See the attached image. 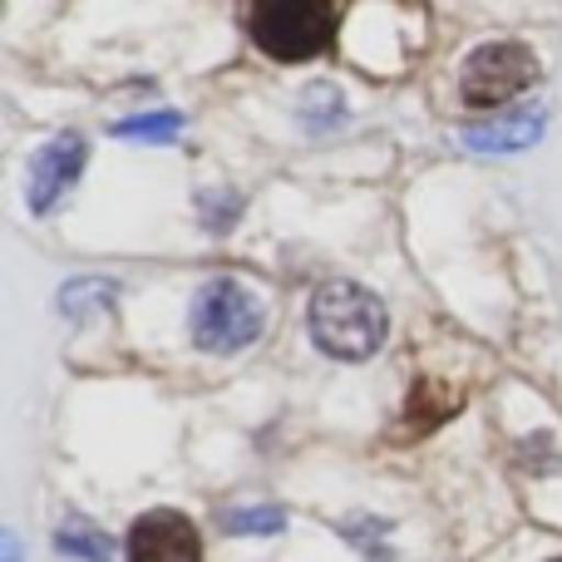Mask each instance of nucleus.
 I'll return each mask as SVG.
<instances>
[{
  "mask_svg": "<svg viewBox=\"0 0 562 562\" xmlns=\"http://www.w3.org/2000/svg\"><path fill=\"white\" fill-rule=\"evenodd\" d=\"M306 326L326 356L336 360H370L385 346V306L375 291L356 286V281H326L316 286L306 306Z\"/></svg>",
  "mask_w": 562,
  "mask_h": 562,
  "instance_id": "1",
  "label": "nucleus"
},
{
  "mask_svg": "<svg viewBox=\"0 0 562 562\" xmlns=\"http://www.w3.org/2000/svg\"><path fill=\"white\" fill-rule=\"evenodd\" d=\"M247 30H252L262 55L281 59V65H301L330 45L336 5L330 0H252Z\"/></svg>",
  "mask_w": 562,
  "mask_h": 562,
  "instance_id": "2",
  "label": "nucleus"
},
{
  "mask_svg": "<svg viewBox=\"0 0 562 562\" xmlns=\"http://www.w3.org/2000/svg\"><path fill=\"white\" fill-rule=\"evenodd\" d=\"M262 296L252 286L233 277H217L198 291L193 301V340L213 356H233V350H247L257 336H262Z\"/></svg>",
  "mask_w": 562,
  "mask_h": 562,
  "instance_id": "3",
  "label": "nucleus"
},
{
  "mask_svg": "<svg viewBox=\"0 0 562 562\" xmlns=\"http://www.w3.org/2000/svg\"><path fill=\"white\" fill-rule=\"evenodd\" d=\"M533 85H538V55L528 45H518V40L479 45L464 59V75H459V94H464L469 109H498Z\"/></svg>",
  "mask_w": 562,
  "mask_h": 562,
  "instance_id": "4",
  "label": "nucleus"
},
{
  "mask_svg": "<svg viewBox=\"0 0 562 562\" xmlns=\"http://www.w3.org/2000/svg\"><path fill=\"white\" fill-rule=\"evenodd\" d=\"M124 562H203V543L188 514L178 508H154L128 528Z\"/></svg>",
  "mask_w": 562,
  "mask_h": 562,
  "instance_id": "5",
  "label": "nucleus"
},
{
  "mask_svg": "<svg viewBox=\"0 0 562 562\" xmlns=\"http://www.w3.org/2000/svg\"><path fill=\"white\" fill-rule=\"evenodd\" d=\"M85 164H89V144L79 134L49 138L35 154V168H30V213H49L85 178Z\"/></svg>",
  "mask_w": 562,
  "mask_h": 562,
  "instance_id": "6",
  "label": "nucleus"
},
{
  "mask_svg": "<svg viewBox=\"0 0 562 562\" xmlns=\"http://www.w3.org/2000/svg\"><path fill=\"white\" fill-rule=\"evenodd\" d=\"M548 128V109L543 104H528V109H514V114L504 119H488V124H469L464 134H459V144L474 148V154H524V148H533L538 138H543Z\"/></svg>",
  "mask_w": 562,
  "mask_h": 562,
  "instance_id": "7",
  "label": "nucleus"
},
{
  "mask_svg": "<svg viewBox=\"0 0 562 562\" xmlns=\"http://www.w3.org/2000/svg\"><path fill=\"white\" fill-rule=\"evenodd\" d=\"M114 301H119V286L104 277H79L59 291V311H65L69 321H94V316H104V311H114Z\"/></svg>",
  "mask_w": 562,
  "mask_h": 562,
  "instance_id": "8",
  "label": "nucleus"
},
{
  "mask_svg": "<svg viewBox=\"0 0 562 562\" xmlns=\"http://www.w3.org/2000/svg\"><path fill=\"white\" fill-rule=\"evenodd\" d=\"M55 548L65 558H79V562H114V538L99 533L94 524H85V518H75V524H65L55 533Z\"/></svg>",
  "mask_w": 562,
  "mask_h": 562,
  "instance_id": "9",
  "label": "nucleus"
},
{
  "mask_svg": "<svg viewBox=\"0 0 562 562\" xmlns=\"http://www.w3.org/2000/svg\"><path fill=\"white\" fill-rule=\"evenodd\" d=\"M109 134L114 138H178L183 134V114L178 109H154V114H134V119H114L109 124Z\"/></svg>",
  "mask_w": 562,
  "mask_h": 562,
  "instance_id": "10",
  "label": "nucleus"
},
{
  "mask_svg": "<svg viewBox=\"0 0 562 562\" xmlns=\"http://www.w3.org/2000/svg\"><path fill=\"white\" fill-rule=\"evenodd\" d=\"M340 114H346V99H340L336 89H330V85H306V94H301V124H306L311 134L336 128Z\"/></svg>",
  "mask_w": 562,
  "mask_h": 562,
  "instance_id": "11",
  "label": "nucleus"
},
{
  "mask_svg": "<svg viewBox=\"0 0 562 562\" xmlns=\"http://www.w3.org/2000/svg\"><path fill=\"white\" fill-rule=\"evenodd\" d=\"M223 524H227V533L267 538V533H281V528H286V514H281V508H272V504H262V508H233Z\"/></svg>",
  "mask_w": 562,
  "mask_h": 562,
  "instance_id": "12",
  "label": "nucleus"
},
{
  "mask_svg": "<svg viewBox=\"0 0 562 562\" xmlns=\"http://www.w3.org/2000/svg\"><path fill=\"white\" fill-rule=\"evenodd\" d=\"M237 213H243V198H237V193H223V198L203 193V217H207V227H213V233H223Z\"/></svg>",
  "mask_w": 562,
  "mask_h": 562,
  "instance_id": "13",
  "label": "nucleus"
},
{
  "mask_svg": "<svg viewBox=\"0 0 562 562\" xmlns=\"http://www.w3.org/2000/svg\"><path fill=\"white\" fill-rule=\"evenodd\" d=\"M380 533H385V524H366V518H360V524L350 518V524H346V538H350V543L360 538V543H366V553H370V562H390V558L375 548V538H380Z\"/></svg>",
  "mask_w": 562,
  "mask_h": 562,
  "instance_id": "14",
  "label": "nucleus"
},
{
  "mask_svg": "<svg viewBox=\"0 0 562 562\" xmlns=\"http://www.w3.org/2000/svg\"><path fill=\"white\" fill-rule=\"evenodd\" d=\"M20 558V543H15V533H5V562H15Z\"/></svg>",
  "mask_w": 562,
  "mask_h": 562,
  "instance_id": "15",
  "label": "nucleus"
},
{
  "mask_svg": "<svg viewBox=\"0 0 562 562\" xmlns=\"http://www.w3.org/2000/svg\"><path fill=\"white\" fill-rule=\"evenodd\" d=\"M558 562H562V558H558Z\"/></svg>",
  "mask_w": 562,
  "mask_h": 562,
  "instance_id": "16",
  "label": "nucleus"
}]
</instances>
